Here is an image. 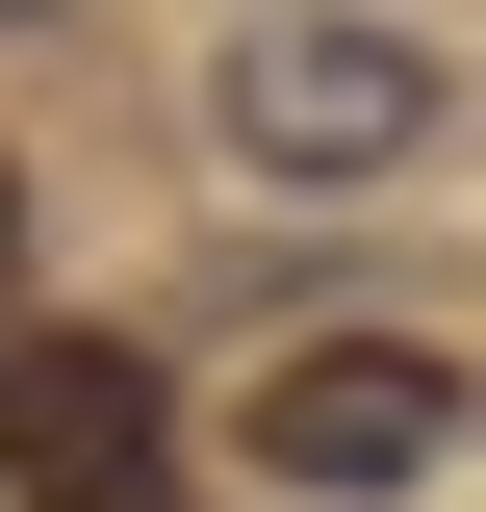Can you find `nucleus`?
<instances>
[{"mask_svg":"<svg viewBox=\"0 0 486 512\" xmlns=\"http://www.w3.org/2000/svg\"><path fill=\"white\" fill-rule=\"evenodd\" d=\"M0 256H26V180H0Z\"/></svg>","mask_w":486,"mask_h":512,"instance_id":"20e7f679","label":"nucleus"},{"mask_svg":"<svg viewBox=\"0 0 486 512\" xmlns=\"http://www.w3.org/2000/svg\"><path fill=\"white\" fill-rule=\"evenodd\" d=\"M0 487L26 512H128L154 487V359H128V333H26V359H0Z\"/></svg>","mask_w":486,"mask_h":512,"instance_id":"7ed1b4c3","label":"nucleus"},{"mask_svg":"<svg viewBox=\"0 0 486 512\" xmlns=\"http://www.w3.org/2000/svg\"><path fill=\"white\" fill-rule=\"evenodd\" d=\"M231 436H256V487H410V461L461 436V359H435V333H307Z\"/></svg>","mask_w":486,"mask_h":512,"instance_id":"f03ea898","label":"nucleus"},{"mask_svg":"<svg viewBox=\"0 0 486 512\" xmlns=\"http://www.w3.org/2000/svg\"><path fill=\"white\" fill-rule=\"evenodd\" d=\"M410 128H435V52H410V26H231V154H256V180L333 205V180H384Z\"/></svg>","mask_w":486,"mask_h":512,"instance_id":"f257e3e1","label":"nucleus"},{"mask_svg":"<svg viewBox=\"0 0 486 512\" xmlns=\"http://www.w3.org/2000/svg\"><path fill=\"white\" fill-rule=\"evenodd\" d=\"M0 26H26V0H0Z\"/></svg>","mask_w":486,"mask_h":512,"instance_id":"39448f33","label":"nucleus"},{"mask_svg":"<svg viewBox=\"0 0 486 512\" xmlns=\"http://www.w3.org/2000/svg\"><path fill=\"white\" fill-rule=\"evenodd\" d=\"M128 512H154V487H128Z\"/></svg>","mask_w":486,"mask_h":512,"instance_id":"423d86ee","label":"nucleus"}]
</instances>
